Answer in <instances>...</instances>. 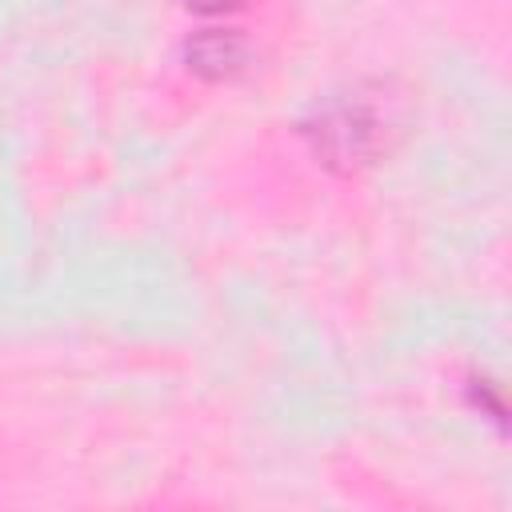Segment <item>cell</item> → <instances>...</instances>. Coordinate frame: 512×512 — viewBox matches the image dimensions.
<instances>
[{
  "label": "cell",
  "instance_id": "obj_2",
  "mask_svg": "<svg viewBox=\"0 0 512 512\" xmlns=\"http://www.w3.org/2000/svg\"><path fill=\"white\" fill-rule=\"evenodd\" d=\"M184 60L200 80H232L248 68V40L236 28H204L184 44Z\"/></svg>",
  "mask_w": 512,
  "mask_h": 512
},
{
  "label": "cell",
  "instance_id": "obj_3",
  "mask_svg": "<svg viewBox=\"0 0 512 512\" xmlns=\"http://www.w3.org/2000/svg\"><path fill=\"white\" fill-rule=\"evenodd\" d=\"M248 0H188V8H196V12H208V16H224V12H236V8H244Z\"/></svg>",
  "mask_w": 512,
  "mask_h": 512
},
{
  "label": "cell",
  "instance_id": "obj_1",
  "mask_svg": "<svg viewBox=\"0 0 512 512\" xmlns=\"http://www.w3.org/2000/svg\"><path fill=\"white\" fill-rule=\"evenodd\" d=\"M308 136L324 164L332 168H360L384 148V120L364 100H332L308 124Z\"/></svg>",
  "mask_w": 512,
  "mask_h": 512
}]
</instances>
